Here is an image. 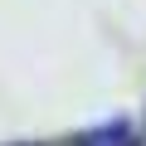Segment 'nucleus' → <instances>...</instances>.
Masks as SVG:
<instances>
[{
	"label": "nucleus",
	"mask_w": 146,
	"mask_h": 146,
	"mask_svg": "<svg viewBox=\"0 0 146 146\" xmlns=\"http://www.w3.org/2000/svg\"><path fill=\"white\" fill-rule=\"evenodd\" d=\"M78 146H136V131H131L127 122H102V127H93Z\"/></svg>",
	"instance_id": "nucleus-1"
}]
</instances>
